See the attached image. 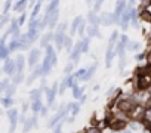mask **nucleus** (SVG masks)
<instances>
[{"instance_id": "nucleus-1", "label": "nucleus", "mask_w": 151, "mask_h": 133, "mask_svg": "<svg viewBox=\"0 0 151 133\" xmlns=\"http://www.w3.org/2000/svg\"><path fill=\"white\" fill-rule=\"evenodd\" d=\"M119 39H120L119 31H113L111 36H110V39H108L107 52H105V66H107V68H110L113 61H114V58H117V55H116V46L119 43Z\"/></svg>"}, {"instance_id": "nucleus-2", "label": "nucleus", "mask_w": 151, "mask_h": 133, "mask_svg": "<svg viewBox=\"0 0 151 133\" xmlns=\"http://www.w3.org/2000/svg\"><path fill=\"white\" fill-rule=\"evenodd\" d=\"M68 117V104H61L59 108L55 111V114L47 120V127L49 129H55L61 121H64Z\"/></svg>"}, {"instance_id": "nucleus-3", "label": "nucleus", "mask_w": 151, "mask_h": 133, "mask_svg": "<svg viewBox=\"0 0 151 133\" xmlns=\"http://www.w3.org/2000/svg\"><path fill=\"white\" fill-rule=\"evenodd\" d=\"M6 115L9 118V130L8 133H15L17 130V126L19 123V115H21V111H18L17 108H9L6 111Z\"/></svg>"}, {"instance_id": "nucleus-4", "label": "nucleus", "mask_w": 151, "mask_h": 133, "mask_svg": "<svg viewBox=\"0 0 151 133\" xmlns=\"http://www.w3.org/2000/svg\"><path fill=\"white\" fill-rule=\"evenodd\" d=\"M40 61H43V58H42V50H40L39 47L31 49L30 53H28V58H27V64H28V66L33 70V68H36V66L40 64Z\"/></svg>"}, {"instance_id": "nucleus-5", "label": "nucleus", "mask_w": 151, "mask_h": 133, "mask_svg": "<svg viewBox=\"0 0 151 133\" xmlns=\"http://www.w3.org/2000/svg\"><path fill=\"white\" fill-rule=\"evenodd\" d=\"M2 71L6 74V77H14L17 73H18V68H17V62H15V58H8L6 61H3V66H2Z\"/></svg>"}, {"instance_id": "nucleus-6", "label": "nucleus", "mask_w": 151, "mask_h": 133, "mask_svg": "<svg viewBox=\"0 0 151 133\" xmlns=\"http://www.w3.org/2000/svg\"><path fill=\"white\" fill-rule=\"evenodd\" d=\"M45 21L47 22V30H53L58 27V21H59V9L52 12V14H45Z\"/></svg>"}, {"instance_id": "nucleus-7", "label": "nucleus", "mask_w": 151, "mask_h": 133, "mask_svg": "<svg viewBox=\"0 0 151 133\" xmlns=\"http://www.w3.org/2000/svg\"><path fill=\"white\" fill-rule=\"evenodd\" d=\"M39 127V115H31L25 120V123L22 124V133H28L33 129Z\"/></svg>"}, {"instance_id": "nucleus-8", "label": "nucleus", "mask_w": 151, "mask_h": 133, "mask_svg": "<svg viewBox=\"0 0 151 133\" xmlns=\"http://www.w3.org/2000/svg\"><path fill=\"white\" fill-rule=\"evenodd\" d=\"M101 25L104 27H110V25H116V16L114 12H101Z\"/></svg>"}, {"instance_id": "nucleus-9", "label": "nucleus", "mask_w": 151, "mask_h": 133, "mask_svg": "<svg viewBox=\"0 0 151 133\" xmlns=\"http://www.w3.org/2000/svg\"><path fill=\"white\" fill-rule=\"evenodd\" d=\"M11 37H21V25L18 22V18H14L12 16V21L9 22V28H8Z\"/></svg>"}, {"instance_id": "nucleus-10", "label": "nucleus", "mask_w": 151, "mask_h": 133, "mask_svg": "<svg viewBox=\"0 0 151 133\" xmlns=\"http://www.w3.org/2000/svg\"><path fill=\"white\" fill-rule=\"evenodd\" d=\"M80 56H82V49H80V41H77V43L74 44L73 50L68 53V61L77 64V62L80 61Z\"/></svg>"}, {"instance_id": "nucleus-11", "label": "nucleus", "mask_w": 151, "mask_h": 133, "mask_svg": "<svg viewBox=\"0 0 151 133\" xmlns=\"http://www.w3.org/2000/svg\"><path fill=\"white\" fill-rule=\"evenodd\" d=\"M65 39H67V34H65V33H56V31H55L53 46H55L56 52H61V50L64 49V44H65Z\"/></svg>"}, {"instance_id": "nucleus-12", "label": "nucleus", "mask_w": 151, "mask_h": 133, "mask_svg": "<svg viewBox=\"0 0 151 133\" xmlns=\"http://www.w3.org/2000/svg\"><path fill=\"white\" fill-rule=\"evenodd\" d=\"M39 77H43V71H42V64H39L36 68H33L31 70V74L28 76V79L25 80V84L27 86H30V84H33V82L36 80V79H39Z\"/></svg>"}, {"instance_id": "nucleus-13", "label": "nucleus", "mask_w": 151, "mask_h": 133, "mask_svg": "<svg viewBox=\"0 0 151 133\" xmlns=\"http://www.w3.org/2000/svg\"><path fill=\"white\" fill-rule=\"evenodd\" d=\"M53 39H55V33H52L50 30H47V33H45L42 37H40V47H43V49H46L49 44H52L53 43Z\"/></svg>"}, {"instance_id": "nucleus-14", "label": "nucleus", "mask_w": 151, "mask_h": 133, "mask_svg": "<svg viewBox=\"0 0 151 133\" xmlns=\"http://www.w3.org/2000/svg\"><path fill=\"white\" fill-rule=\"evenodd\" d=\"M85 21V18L82 16V15H77L73 21H71V27H70V36L71 37H74L76 34H77V31H79V27L82 25V22Z\"/></svg>"}, {"instance_id": "nucleus-15", "label": "nucleus", "mask_w": 151, "mask_h": 133, "mask_svg": "<svg viewBox=\"0 0 151 133\" xmlns=\"http://www.w3.org/2000/svg\"><path fill=\"white\" fill-rule=\"evenodd\" d=\"M80 108H82V104H80L79 101H71V102H68V115L77 117L79 112H80Z\"/></svg>"}, {"instance_id": "nucleus-16", "label": "nucleus", "mask_w": 151, "mask_h": 133, "mask_svg": "<svg viewBox=\"0 0 151 133\" xmlns=\"http://www.w3.org/2000/svg\"><path fill=\"white\" fill-rule=\"evenodd\" d=\"M19 40H21V50H31V46H33V43H34V41L30 39L28 33L21 34Z\"/></svg>"}, {"instance_id": "nucleus-17", "label": "nucleus", "mask_w": 151, "mask_h": 133, "mask_svg": "<svg viewBox=\"0 0 151 133\" xmlns=\"http://www.w3.org/2000/svg\"><path fill=\"white\" fill-rule=\"evenodd\" d=\"M86 21L89 22V25H101V16L98 15V12H95L92 9L86 15Z\"/></svg>"}, {"instance_id": "nucleus-18", "label": "nucleus", "mask_w": 151, "mask_h": 133, "mask_svg": "<svg viewBox=\"0 0 151 133\" xmlns=\"http://www.w3.org/2000/svg\"><path fill=\"white\" fill-rule=\"evenodd\" d=\"M52 68H53V65H52L50 59L45 55V56H43V61H42V71H43V77H47V76L50 74Z\"/></svg>"}, {"instance_id": "nucleus-19", "label": "nucleus", "mask_w": 151, "mask_h": 133, "mask_svg": "<svg viewBox=\"0 0 151 133\" xmlns=\"http://www.w3.org/2000/svg\"><path fill=\"white\" fill-rule=\"evenodd\" d=\"M43 95H45V92H43V89H42L40 86L31 89V90H30V102H34V101H40V99H43Z\"/></svg>"}, {"instance_id": "nucleus-20", "label": "nucleus", "mask_w": 151, "mask_h": 133, "mask_svg": "<svg viewBox=\"0 0 151 133\" xmlns=\"http://www.w3.org/2000/svg\"><path fill=\"white\" fill-rule=\"evenodd\" d=\"M71 93H73V98L74 99H80L83 95H85V87L80 84V83H77V84H74L73 87H71Z\"/></svg>"}, {"instance_id": "nucleus-21", "label": "nucleus", "mask_w": 151, "mask_h": 133, "mask_svg": "<svg viewBox=\"0 0 151 133\" xmlns=\"http://www.w3.org/2000/svg\"><path fill=\"white\" fill-rule=\"evenodd\" d=\"M28 3H30V0H18V2L14 5L12 11H14V12H18V14H22V12H25V9L28 8Z\"/></svg>"}, {"instance_id": "nucleus-22", "label": "nucleus", "mask_w": 151, "mask_h": 133, "mask_svg": "<svg viewBox=\"0 0 151 133\" xmlns=\"http://www.w3.org/2000/svg\"><path fill=\"white\" fill-rule=\"evenodd\" d=\"M86 36H89L91 39H92V37L101 39V37H102V34H101V31H99V25H88Z\"/></svg>"}, {"instance_id": "nucleus-23", "label": "nucleus", "mask_w": 151, "mask_h": 133, "mask_svg": "<svg viewBox=\"0 0 151 133\" xmlns=\"http://www.w3.org/2000/svg\"><path fill=\"white\" fill-rule=\"evenodd\" d=\"M8 47L11 49V52H19L21 50V40L19 37H11L9 43H8Z\"/></svg>"}, {"instance_id": "nucleus-24", "label": "nucleus", "mask_w": 151, "mask_h": 133, "mask_svg": "<svg viewBox=\"0 0 151 133\" xmlns=\"http://www.w3.org/2000/svg\"><path fill=\"white\" fill-rule=\"evenodd\" d=\"M15 62H17L18 73H24V70H25V64H27V59L24 58V55L18 53V55L15 56Z\"/></svg>"}, {"instance_id": "nucleus-25", "label": "nucleus", "mask_w": 151, "mask_h": 133, "mask_svg": "<svg viewBox=\"0 0 151 133\" xmlns=\"http://www.w3.org/2000/svg\"><path fill=\"white\" fill-rule=\"evenodd\" d=\"M0 104H2L3 108L9 109V108H14V104H15V99L12 96H2L0 98Z\"/></svg>"}, {"instance_id": "nucleus-26", "label": "nucleus", "mask_w": 151, "mask_h": 133, "mask_svg": "<svg viewBox=\"0 0 151 133\" xmlns=\"http://www.w3.org/2000/svg\"><path fill=\"white\" fill-rule=\"evenodd\" d=\"M43 107H45V105H43V101H42V99L31 102V112H33V115H40V111H42Z\"/></svg>"}, {"instance_id": "nucleus-27", "label": "nucleus", "mask_w": 151, "mask_h": 133, "mask_svg": "<svg viewBox=\"0 0 151 133\" xmlns=\"http://www.w3.org/2000/svg\"><path fill=\"white\" fill-rule=\"evenodd\" d=\"M58 6H59V0H50L46 5V9H45V14H52L55 11H58Z\"/></svg>"}, {"instance_id": "nucleus-28", "label": "nucleus", "mask_w": 151, "mask_h": 133, "mask_svg": "<svg viewBox=\"0 0 151 133\" xmlns=\"http://www.w3.org/2000/svg\"><path fill=\"white\" fill-rule=\"evenodd\" d=\"M141 47H142V43L130 40V41L127 43V46H126V50H127V52H139Z\"/></svg>"}, {"instance_id": "nucleus-29", "label": "nucleus", "mask_w": 151, "mask_h": 133, "mask_svg": "<svg viewBox=\"0 0 151 133\" xmlns=\"http://www.w3.org/2000/svg\"><path fill=\"white\" fill-rule=\"evenodd\" d=\"M89 46H91V37L86 36L80 40V49H82V53H88L89 52Z\"/></svg>"}, {"instance_id": "nucleus-30", "label": "nucleus", "mask_w": 151, "mask_h": 133, "mask_svg": "<svg viewBox=\"0 0 151 133\" xmlns=\"http://www.w3.org/2000/svg\"><path fill=\"white\" fill-rule=\"evenodd\" d=\"M96 68H98V64L96 62H93V64H91V66L88 68V71H86V77H85V82H89L93 76H95V71H96Z\"/></svg>"}, {"instance_id": "nucleus-31", "label": "nucleus", "mask_w": 151, "mask_h": 133, "mask_svg": "<svg viewBox=\"0 0 151 133\" xmlns=\"http://www.w3.org/2000/svg\"><path fill=\"white\" fill-rule=\"evenodd\" d=\"M132 132H139V130H142L144 129V124L141 123V121H135V120H132V121H129V126H127Z\"/></svg>"}, {"instance_id": "nucleus-32", "label": "nucleus", "mask_w": 151, "mask_h": 133, "mask_svg": "<svg viewBox=\"0 0 151 133\" xmlns=\"http://www.w3.org/2000/svg\"><path fill=\"white\" fill-rule=\"evenodd\" d=\"M12 52H11V49L8 47V44L6 46H0V59L2 61H6L8 58H11L9 55H11Z\"/></svg>"}, {"instance_id": "nucleus-33", "label": "nucleus", "mask_w": 151, "mask_h": 133, "mask_svg": "<svg viewBox=\"0 0 151 133\" xmlns=\"http://www.w3.org/2000/svg\"><path fill=\"white\" fill-rule=\"evenodd\" d=\"M12 83V79L11 77H5V79H2V80H0V93H5V90L9 87V84Z\"/></svg>"}, {"instance_id": "nucleus-34", "label": "nucleus", "mask_w": 151, "mask_h": 133, "mask_svg": "<svg viewBox=\"0 0 151 133\" xmlns=\"http://www.w3.org/2000/svg\"><path fill=\"white\" fill-rule=\"evenodd\" d=\"M86 71H88V68H79L77 71L74 73V76H76V79H77V82L79 83H85V77H86Z\"/></svg>"}, {"instance_id": "nucleus-35", "label": "nucleus", "mask_w": 151, "mask_h": 133, "mask_svg": "<svg viewBox=\"0 0 151 133\" xmlns=\"http://www.w3.org/2000/svg\"><path fill=\"white\" fill-rule=\"evenodd\" d=\"M27 33H28V36H30V39H31L33 41L40 40V37H42V36H40V33H42V31H40V30H37V28H28V31H27Z\"/></svg>"}, {"instance_id": "nucleus-36", "label": "nucleus", "mask_w": 151, "mask_h": 133, "mask_svg": "<svg viewBox=\"0 0 151 133\" xmlns=\"http://www.w3.org/2000/svg\"><path fill=\"white\" fill-rule=\"evenodd\" d=\"M74 41H73V37L71 36H67V39H65V44H64V49L70 53L71 50H73V47H74Z\"/></svg>"}, {"instance_id": "nucleus-37", "label": "nucleus", "mask_w": 151, "mask_h": 133, "mask_svg": "<svg viewBox=\"0 0 151 133\" xmlns=\"http://www.w3.org/2000/svg\"><path fill=\"white\" fill-rule=\"evenodd\" d=\"M17 93V84L15 83H11L9 84V87L5 90V93H3V96H12L14 98V95Z\"/></svg>"}, {"instance_id": "nucleus-38", "label": "nucleus", "mask_w": 151, "mask_h": 133, "mask_svg": "<svg viewBox=\"0 0 151 133\" xmlns=\"http://www.w3.org/2000/svg\"><path fill=\"white\" fill-rule=\"evenodd\" d=\"M24 79H25V74H24V73H17V74L12 77V83H15V84L18 86V84H21V83L24 82Z\"/></svg>"}, {"instance_id": "nucleus-39", "label": "nucleus", "mask_w": 151, "mask_h": 133, "mask_svg": "<svg viewBox=\"0 0 151 133\" xmlns=\"http://www.w3.org/2000/svg\"><path fill=\"white\" fill-rule=\"evenodd\" d=\"M74 66H76V64H74V62H71V61H68V62H67L65 68H64V73H65V76L76 73V71H74Z\"/></svg>"}, {"instance_id": "nucleus-40", "label": "nucleus", "mask_w": 151, "mask_h": 133, "mask_svg": "<svg viewBox=\"0 0 151 133\" xmlns=\"http://www.w3.org/2000/svg\"><path fill=\"white\" fill-rule=\"evenodd\" d=\"M70 86H68V80H67V77H64L62 80H61V83H59V95H64V92L68 89Z\"/></svg>"}, {"instance_id": "nucleus-41", "label": "nucleus", "mask_w": 151, "mask_h": 133, "mask_svg": "<svg viewBox=\"0 0 151 133\" xmlns=\"http://www.w3.org/2000/svg\"><path fill=\"white\" fill-rule=\"evenodd\" d=\"M86 22H88V21L85 19V21L82 22V25L79 27V31H77V34H79L82 39H83V37H86V30H88V25H86Z\"/></svg>"}, {"instance_id": "nucleus-42", "label": "nucleus", "mask_w": 151, "mask_h": 133, "mask_svg": "<svg viewBox=\"0 0 151 133\" xmlns=\"http://www.w3.org/2000/svg\"><path fill=\"white\" fill-rule=\"evenodd\" d=\"M11 21H12V18H11L9 14H8V15H2V19H0V28H5L6 24L11 22Z\"/></svg>"}, {"instance_id": "nucleus-43", "label": "nucleus", "mask_w": 151, "mask_h": 133, "mask_svg": "<svg viewBox=\"0 0 151 133\" xmlns=\"http://www.w3.org/2000/svg\"><path fill=\"white\" fill-rule=\"evenodd\" d=\"M67 30H70V28H68V25H67V22H59V24H58V27L55 28V31H56V33H65V34H67Z\"/></svg>"}, {"instance_id": "nucleus-44", "label": "nucleus", "mask_w": 151, "mask_h": 133, "mask_svg": "<svg viewBox=\"0 0 151 133\" xmlns=\"http://www.w3.org/2000/svg\"><path fill=\"white\" fill-rule=\"evenodd\" d=\"M104 2H105V0H95L93 5H92V11L99 12V11H101V8H102V5H104Z\"/></svg>"}, {"instance_id": "nucleus-45", "label": "nucleus", "mask_w": 151, "mask_h": 133, "mask_svg": "<svg viewBox=\"0 0 151 133\" xmlns=\"http://www.w3.org/2000/svg\"><path fill=\"white\" fill-rule=\"evenodd\" d=\"M12 0H6L5 2V5H3V12H2V15H8L9 14V11H11V8H12Z\"/></svg>"}, {"instance_id": "nucleus-46", "label": "nucleus", "mask_w": 151, "mask_h": 133, "mask_svg": "<svg viewBox=\"0 0 151 133\" xmlns=\"http://www.w3.org/2000/svg\"><path fill=\"white\" fill-rule=\"evenodd\" d=\"M147 59V52H138L136 55H135V61L136 62H142V61H145Z\"/></svg>"}, {"instance_id": "nucleus-47", "label": "nucleus", "mask_w": 151, "mask_h": 133, "mask_svg": "<svg viewBox=\"0 0 151 133\" xmlns=\"http://www.w3.org/2000/svg\"><path fill=\"white\" fill-rule=\"evenodd\" d=\"M28 111H31V102H22V107H21V114H27Z\"/></svg>"}, {"instance_id": "nucleus-48", "label": "nucleus", "mask_w": 151, "mask_h": 133, "mask_svg": "<svg viewBox=\"0 0 151 133\" xmlns=\"http://www.w3.org/2000/svg\"><path fill=\"white\" fill-rule=\"evenodd\" d=\"M25 21H27V12L19 14V16H18V22H19V25H24Z\"/></svg>"}, {"instance_id": "nucleus-49", "label": "nucleus", "mask_w": 151, "mask_h": 133, "mask_svg": "<svg viewBox=\"0 0 151 133\" xmlns=\"http://www.w3.org/2000/svg\"><path fill=\"white\" fill-rule=\"evenodd\" d=\"M65 123H67V121L64 120V121H61L55 129H52V130H53V133H62V127H64V124H65Z\"/></svg>"}, {"instance_id": "nucleus-50", "label": "nucleus", "mask_w": 151, "mask_h": 133, "mask_svg": "<svg viewBox=\"0 0 151 133\" xmlns=\"http://www.w3.org/2000/svg\"><path fill=\"white\" fill-rule=\"evenodd\" d=\"M49 109H50V108H49L47 105H45V107L42 108V111H40V115H42V117H47V114H49Z\"/></svg>"}, {"instance_id": "nucleus-51", "label": "nucleus", "mask_w": 151, "mask_h": 133, "mask_svg": "<svg viewBox=\"0 0 151 133\" xmlns=\"http://www.w3.org/2000/svg\"><path fill=\"white\" fill-rule=\"evenodd\" d=\"M85 133H101V130L98 129V127H95V126H92V127H89V129H86V132Z\"/></svg>"}, {"instance_id": "nucleus-52", "label": "nucleus", "mask_w": 151, "mask_h": 133, "mask_svg": "<svg viewBox=\"0 0 151 133\" xmlns=\"http://www.w3.org/2000/svg\"><path fill=\"white\" fill-rule=\"evenodd\" d=\"M111 133H135V132H132L130 129H126V130H113Z\"/></svg>"}, {"instance_id": "nucleus-53", "label": "nucleus", "mask_w": 151, "mask_h": 133, "mask_svg": "<svg viewBox=\"0 0 151 133\" xmlns=\"http://www.w3.org/2000/svg\"><path fill=\"white\" fill-rule=\"evenodd\" d=\"M27 118H28V117H27L25 114H21V115H19V123H21V124H24Z\"/></svg>"}, {"instance_id": "nucleus-54", "label": "nucleus", "mask_w": 151, "mask_h": 133, "mask_svg": "<svg viewBox=\"0 0 151 133\" xmlns=\"http://www.w3.org/2000/svg\"><path fill=\"white\" fill-rule=\"evenodd\" d=\"M86 99H88V95H86V93H85V95H83V96H82V98H80V99H79V102H80V104H82V105H83V104H85V102H86Z\"/></svg>"}, {"instance_id": "nucleus-55", "label": "nucleus", "mask_w": 151, "mask_h": 133, "mask_svg": "<svg viewBox=\"0 0 151 133\" xmlns=\"http://www.w3.org/2000/svg\"><path fill=\"white\" fill-rule=\"evenodd\" d=\"M93 2H95V0H86V3H88V5H92Z\"/></svg>"}, {"instance_id": "nucleus-56", "label": "nucleus", "mask_w": 151, "mask_h": 133, "mask_svg": "<svg viewBox=\"0 0 151 133\" xmlns=\"http://www.w3.org/2000/svg\"><path fill=\"white\" fill-rule=\"evenodd\" d=\"M135 2L136 0H127V3H130V5H135Z\"/></svg>"}, {"instance_id": "nucleus-57", "label": "nucleus", "mask_w": 151, "mask_h": 133, "mask_svg": "<svg viewBox=\"0 0 151 133\" xmlns=\"http://www.w3.org/2000/svg\"><path fill=\"white\" fill-rule=\"evenodd\" d=\"M47 2H50V0H47Z\"/></svg>"}]
</instances>
